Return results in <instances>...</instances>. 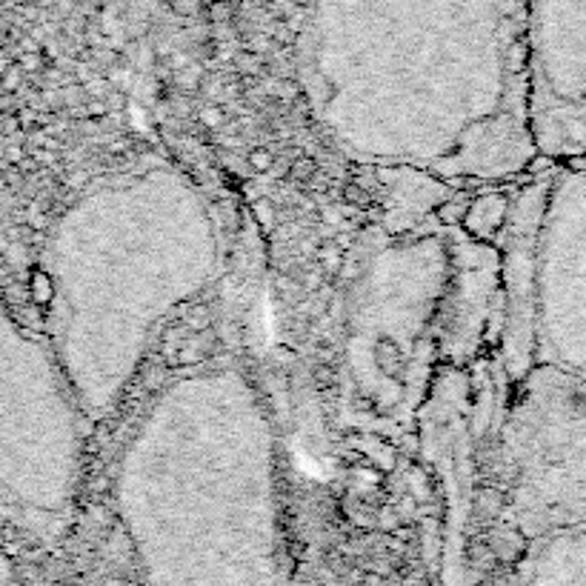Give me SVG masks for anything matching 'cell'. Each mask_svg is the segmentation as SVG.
Here are the masks:
<instances>
[{"instance_id": "cell-7", "label": "cell", "mask_w": 586, "mask_h": 586, "mask_svg": "<svg viewBox=\"0 0 586 586\" xmlns=\"http://www.w3.org/2000/svg\"><path fill=\"white\" fill-rule=\"evenodd\" d=\"M515 581L586 584V524L552 529L526 544Z\"/></svg>"}, {"instance_id": "cell-11", "label": "cell", "mask_w": 586, "mask_h": 586, "mask_svg": "<svg viewBox=\"0 0 586 586\" xmlns=\"http://www.w3.org/2000/svg\"><path fill=\"white\" fill-rule=\"evenodd\" d=\"M252 163L258 166V169H269V163H272V158L263 152V149H258V152H252Z\"/></svg>"}, {"instance_id": "cell-10", "label": "cell", "mask_w": 586, "mask_h": 586, "mask_svg": "<svg viewBox=\"0 0 586 586\" xmlns=\"http://www.w3.org/2000/svg\"><path fill=\"white\" fill-rule=\"evenodd\" d=\"M175 9L181 15H195L198 12V0H175Z\"/></svg>"}, {"instance_id": "cell-4", "label": "cell", "mask_w": 586, "mask_h": 586, "mask_svg": "<svg viewBox=\"0 0 586 586\" xmlns=\"http://www.w3.org/2000/svg\"><path fill=\"white\" fill-rule=\"evenodd\" d=\"M452 306L446 312L444 355L466 364L478 355L484 341H495V326L504 324L501 292V252L472 235L455 232L452 246Z\"/></svg>"}, {"instance_id": "cell-1", "label": "cell", "mask_w": 586, "mask_h": 586, "mask_svg": "<svg viewBox=\"0 0 586 586\" xmlns=\"http://www.w3.org/2000/svg\"><path fill=\"white\" fill-rule=\"evenodd\" d=\"M504 432L506 521L529 544L586 524V375L532 366Z\"/></svg>"}, {"instance_id": "cell-9", "label": "cell", "mask_w": 586, "mask_h": 586, "mask_svg": "<svg viewBox=\"0 0 586 586\" xmlns=\"http://www.w3.org/2000/svg\"><path fill=\"white\" fill-rule=\"evenodd\" d=\"M506 206H509V201L501 198V195H486L481 201L472 203L466 209V229H469V235L478 238V241H489L504 226Z\"/></svg>"}, {"instance_id": "cell-2", "label": "cell", "mask_w": 586, "mask_h": 586, "mask_svg": "<svg viewBox=\"0 0 586 586\" xmlns=\"http://www.w3.org/2000/svg\"><path fill=\"white\" fill-rule=\"evenodd\" d=\"M526 41L538 152L586 158V0H532Z\"/></svg>"}, {"instance_id": "cell-6", "label": "cell", "mask_w": 586, "mask_h": 586, "mask_svg": "<svg viewBox=\"0 0 586 586\" xmlns=\"http://www.w3.org/2000/svg\"><path fill=\"white\" fill-rule=\"evenodd\" d=\"M26 358V341L12 329L0 309V521L35 529L29 495L23 489L21 464V404H18V366Z\"/></svg>"}, {"instance_id": "cell-3", "label": "cell", "mask_w": 586, "mask_h": 586, "mask_svg": "<svg viewBox=\"0 0 586 586\" xmlns=\"http://www.w3.org/2000/svg\"><path fill=\"white\" fill-rule=\"evenodd\" d=\"M552 181H535L518 189L506 206L501 226V292H504V324H501V366L509 384H518L535 364L538 349V269H541V226Z\"/></svg>"}, {"instance_id": "cell-5", "label": "cell", "mask_w": 586, "mask_h": 586, "mask_svg": "<svg viewBox=\"0 0 586 586\" xmlns=\"http://www.w3.org/2000/svg\"><path fill=\"white\" fill-rule=\"evenodd\" d=\"M461 392L455 384H438L429 401V426H426V446L429 458L438 466L446 484L449 501V532H446V566H461L464 561V538L469 518H472V498H475V461H472V432L461 415Z\"/></svg>"}, {"instance_id": "cell-8", "label": "cell", "mask_w": 586, "mask_h": 586, "mask_svg": "<svg viewBox=\"0 0 586 586\" xmlns=\"http://www.w3.org/2000/svg\"><path fill=\"white\" fill-rule=\"evenodd\" d=\"M575 178H569L566 183L564 195H552V198H558L561 203H566L575 215H581V221H586V169L581 172H572ZM581 229V238H584V246L578 249L581 255H586V223L578 226ZM586 278V269H581ZM581 301H584V312H581V335H572V338H566L564 344H558L555 349H549L552 352V364H561L566 369H572V372H581L586 375V292H581Z\"/></svg>"}, {"instance_id": "cell-12", "label": "cell", "mask_w": 586, "mask_h": 586, "mask_svg": "<svg viewBox=\"0 0 586 586\" xmlns=\"http://www.w3.org/2000/svg\"><path fill=\"white\" fill-rule=\"evenodd\" d=\"M12 578V572H9V558H6V552H3V546H0V581H9Z\"/></svg>"}]
</instances>
